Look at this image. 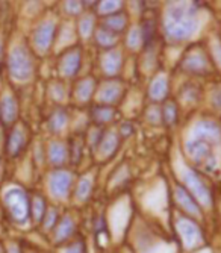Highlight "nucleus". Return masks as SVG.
I'll list each match as a JSON object with an SVG mask.
<instances>
[{
	"instance_id": "20e7f679",
	"label": "nucleus",
	"mask_w": 221,
	"mask_h": 253,
	"mask_svg": "<svg viewBox=\"0 0 221 253\" xmlns=\"http://www.w3.org/2000/svg\"><path fill=\"white\" fill-rule=\"evenodd\" d=\"M5 205L15 223L23 224L31 217V200L21 188H9L5 194Z\"/></svg>"
},
{
	"instance_id": "4be33fe9",
	"label": "nucleus",
	"mask_w": 221,
	"mask_h": 253,
	"mask_svg": "<svg viewBox=\"0 0 221 253\" xmlns=\"http://www.w3.org/2000/svg\"><path fill=\"white\" fill-rule=\"evenodd\" d=\"M103 28L110 31L115 35L124 32L126 28H127V15L123 14V12H115V14L106 15L105 20H103Z\"/></svg>"
},
{
	"instance_id": "ddd939ff",
	"label": "nucleus",
	"mask_w": 221,
	"mask_h": 253,
	"mask_svg": "<svg viewBox=\"0 0 221 253\" xmlns=\"http://www.w3.org/2000/svg\"><path fill=\"white\" fill-rule=\"evenodd\" d=\"M178 229H179V234L182 237V241L185 243L186 247H194L200 243L202 240V232H200V227H198L191 218H182L178 223Z\"/></svg>"
},
{
	"instance_id": "7ed1b4c3",
	"label": "nucleus",
	"mask_w": 221,
	"mask_h": 253,
	"mask_svg": "<svg viewBox=\"0 0 221 253\" xmlns=\"http://www.w3.org/2000/svg\"><path fill=\"white\" fill-rule=\"evenodd\" d=\"M215 144L200 140V138L192 136L191 140L186 141V153L194 161L197 167H200L206 171H212L217 169L218 159L214 153Z\"/></svg>"
},
{
	"instance_id": "c9c22d12",
	"label": "nucleus",
	"mask_w": 221,
	"mask_h": 253,
	"mask_svg": "<svg viewBox=\"0 0 221 253\" xmlns=\"http://www.w3.org/2000/svg\"><path fill=\"white\" fill-rule=\"evenodd\" d=\"M64 96H65V88L61 84H55L52 86V97L55 100H64Z\"/></svg>"
},
{
	"instance_id": "39448f33",
	"label": "nucleus",
	"mask_w": 221,
	"mask_h": 253,
	"mask_svg": "<svg viewBox=\"0 0 221 253\" xmlns=\"http://www.w3.org/2000/svg\"><path fill=\"white\" fill-rule=\"evenodd\" d=\"M182 176H184V182H185V188H188V191L192 194V197L197 202H200V205L203 206V208L211 206L212 205V194H211L209 187L206 185V182L202 180L200 176L191 169L184 170Z\"/></svg>"
},
{
	"instance_id": "c756f323",
	"label": "nucleus",
	"mask_w": 221,
	"mask_h": 253,
	"mask_svg": "<svg viewBox=\"0 0 221 253\" xmlns=\"http://www.w3.org/2000/svg\"><path fill=\"white\" fill-rule=\"evenodd\" d=\"M126 42H127V47H129V49H132V50L140 49L141 45L146 42V41H144V35H143L141 28H132V29L127 32Z\"/></svg>"
},
{
	"instance_id": "b1692460",
	"label": "nucleus",
	"mask_w": 221,
	"mask_h": 253,
	"mask_svg": "<svg viewBox=\"0 0 221 253\" xmlns=\"http://www.w3.org/2000/svg\"><path fill=\"white\" fill-rule=\"evenodd\" d=\"M77 32L82 38H90L96 32V18L91 14H83L80 15L77 21Z\"/></svg>"
},
{
	"instance_id": "9b49d317",
	"label": "nucleus",
	"mask_w": 221,
	"mask_h": 253,
	"mask_svg": "<svg viewBox=\"0 0 221 253\" xmlns=\"http://www.w3.org/2000/svg\"><path fill=\"white\" fill-rule=\"evenodd\" d=\"M184 70L194 75H206L209 72V59L202 50H191L182 61Z\"/></svg>"
},
{
	"instance_id": "4c0bfd02",
	"label": "nucleus",
	"mask_w": 221,
	"mask_h": 253,
	"mask_svg": "<svg viewBox=\"0 0 221 253\" xmlns=\"http://www.w3.org/2000/svg\"><path fill=\"white\" fill-rule=\"evenodd\" d=\"M82 2H83V6H93L99 3V0H82Z\"/></svg>"
},
{
	"instance_id": "4468645a",
	"label": "nucleus",
	"mask_w": 221,
	"mask_h": 253,
	"mask_svg": "<svg viewBox=\"0 0 221 253\" xmlns=\"http://www.w3.org/2000/svg\"><path fill=\"white\" fill-rule=\"evenodd\" d=\"M174 194H176V202L179 203V206L186 214H189L191 217H200L202 210L198 206V202L192 197V194L186 188L178 187L174 190Z\"/></svg>"
},
{
	"instance_id": "cd10ccee",
	"label": "nucleus",
	"mask_w": 221,
	"mask_h": 253,
	"mask_svg": "<svg viewBox=\"0 0 221 253\" xmlns=\"http://www.w3.org/2000/svg\"><path fill=\"white\" fill-rule=\"evenodd\" d=\"M123 8V0H99L97 12L103 17L120 12Z\"/></svg>"
},
{
	"instance_id": "5701e85b",
	"label": "nucleus",
	"mask_w": 221,
	"mask_h": 253,
	"mask_svg": "<svg viewBox=\"0 0 221 253\" xmlns=\"http://www.w3.org/2000/svg\"><path fill=\"white\" fill-rule=\"evenodd\" d=\"M94 37H96V42L99 47L105 49V50H110V49H115L117 45V41H118V35L112 34L110 31L105 29L103 26L96 29L94 32Z\"/></svg>"
},
{
	"instance_id": "473e14b6",
	"label": "nucleus",
	"mask_w": 221,
	"mask_h": 253,
	"mask_svg": "<svg viewBox=\"0 0 221 253\" xmlns=\"http://www.w3.org/2000/svg\"><path fill=\"white\" fill-rule=\"evenodd\" d=\"M42 223H44V227L47 229H53L58 223V211L56 210H47L46 215L42 218Z\"/></svg>"
},
{
	"instance_id": "423d86ee",
	"label": "nucleus",
	"mask_w": 221,
	"mask_h": 253,
	"mask_svg": "<svg viewBox=\"0 0 221 253\" xmlns=\"http://www.w3.org/2000/svg\"><path fill=\"white\" fill-rule=\"evenodd\" d=\"M56 38V23L52 20H46L39 23L32 34V45L34 50L39 55L47 53Z\"/></svg>"
},
{
	"instance_id": "393cba45",
	"label": "nucleus",
	"mask_w": 221,
	"mask_h": 253,
	"mask_svg": "<svg viewBox=\"0 0 221 253\" xmlns=\"http://www.w3.org/2000/svg\"><path fill=\"white\" fill-rule=\"evenodd\" d=\"M91 117L97 125H106L109 122H112L115 117V109L112 106H108V105H100L96 106L91 112Z\"/></svg>"
},
{
	"instance_id": "e433bc0d",
	"label": "nucleus",
	"mask_w": 221,
	"mask_h": 253,
	"mask_svg": "<svg viewBox=\"0 0 221 253\" xmlns=\"http://www.w3.org/2000/svg\"><path fill=\"white\" fill-rule=\"evenodd\" d=\"M212 102L215 105V108L221 109V89L214 91V96H212Z\"/></svg>"
},
{
	"instance_id": "aec40b11",
	"label": "nucleus",
	"mask_w": 221,
	"mask_h": 253,
	"mask_svg": "<svg viewBox=\"0 0 221 253\" xmlns=\"http://www.w3.org/2000/svg\"><path fill=\"white\" fill-rule=\"evenodd\" d=\"M74 229H76V224H74V220L70 215H65L62 220H59L56 223V226H55V240H56V243L69 241L74 234Z\"/></svg>"
},
{
	"instance_id": "ea45409f",
	"label": "nucleus",
	"mask_w": 221,
	"mask_h": 253,
	"mask_svg": "<svg viewBox=\"0 0 221 253\" xmlns=\"http://www.w3.org/2000/svg\"><path fill=\"white\" fill-rule=\"evenodd\" d=\"M3 56V41H2V37H0V59Z\"/></svg>"
},
{
	"instance_id": "a878e982",
	"label": "nucleus",
	"mask_w": 221,
	"mask_h": 253,
	"mask_svg": "<svg viewBox=\"0 0 221 253\" xmlns=\"http://www.w3.org/2000/svg\"><path fill=\"white\" fill-rule=\"evenodd\" d=\"M67 125H69V114L64 109H56L52 112V116L49 119V127L52 132L59 133L67 127Z\"/></svg>"
},
{
	"instance_id": "2f4dec72",
	"label": "nucleus",
	"mask_w": 221,
	"mask_h": 253,
	"mask_svg": "<svg viewBox=\"0 0 221 253\" xmlns=\"http://www.w3.org/2000/svg\"><path fill=\"white\" fill-rule=\"evenodd\" d=\"M83 8L82 0H65L64 2V11L69 15H80Z\"/></svg>"
},
{
	"instance_id": "c85d7f7f",
	"label": "nucleus",
	"mask_w": 221,
	"mask_h": 253,
	"mask_svg": "<svg viewBox=\"0 0 221 253\" xmlns=\"http://www.w3.org/2000/svg\"><path fill=\"white\" fill-rule=\"evenodd\" d=\"M47 212V208H46V202H44L42 197L39 196H35L32 200H31V215L35 221H42L44 215Z\"/></svg>"
},
{
	"instance_id": "6e6552de",
	"label": "nucleus",
	"mask_w": 221,
	"mask_h": 253,
	"mask_svg": "<svg viewBox=\"0 0 221 253\" xmlns=\"http://www.w3.org/2000/svg\"><path fill=\"white\" fill-rule=\"evenodd\" d=\"M82 67V52L79 49H70L65 52L58 64V70L64 78H74Z\"/></svg>"
},
{
	"instance_id": "dca6fc26",
	"label": "nucleus",
	"mask_w": 221,
	"mask_h": 253,
	"mask_svg": "<svg viewBox=\"0 0 221 253\" xmlns=\"http://www.w3.org/2000/svg\"><path fill=\"white\" fill-rule=\"evenodd\" d=\"M18 116V105L12 96H3L0 99V122L5 126L12 125Z\"/></svg>"
},
{
	"instance_id": "a211bd4d",
	"label": "nucleus",
	"mask_w": 221,
	"mask_h": 253,
	"mask_svg": "<svg viewBox=\"0 0 221 253\" xmlns=\"http://www.w3.org/2000/svg\"><path fill=\"white\" fill-rule=\"evenodd\" d=\"M49 163L55 167H62L69 159V147L61 141H52L47 149Z\"/></svg>"
},
{
	"instance_id": "f704fd0d",
	"label": "nucleus",
	"mask_w": 221,
	"mask_h": 253,
	"mask_svg": "<svg viewBox=\"0 0 221 253\" xmlns=\"http://www.w3.org/2000/svg\"><path fill=\"white\" fill-rule=\"evenodd\" d=\"M62 253H86L85 244H83L82 240L74 241V243H72V244H69L67 247H65V249L62 250Z\"/></svg>"
},
{
	"instance_id": "6ab92c4d",
	"label": "nucleus",
	"mask_w": 221,
	"mask_h": 253,
	"mask_svg": "<svg viewBox=\"0 0 221 253\" xmlns=\"http://www.w3.org/2000/svg\"><path fill=\"white\" fill-rule=\"evenodd\" d=\"M96 93V81L93 78H85L80 79L74 86V99L79 103L90 102L93 94Z\"/></svg>"
},
{
	"instance_id": "f3484780",
	"label": "nucleus",
	"mask_w": 221,
	"mask_h": 253,
	"mask_svg": "<svg viewBox=\"0 0 221 253\" xmlns=\"http://www.w3.org/2000/svg\"><path fill=\"white\" fill-rule=\"evenodd\" d=\"M25 146H26V132L17 126L12 129V132L8 136L6 152L9 156H18L21 152H23Z\"/></svg>"
},
{
	"instance_id": "a19ab883",
	"label": "nucleus",
	"mask_w": 221,
	"mask_h": 253,
	"mask_svg": "<svg viewBox=\"0 0 221 253\" xmlns=\"http://www.w3.org/2000/svg\"><path fill=\"white\" fill-rule=\"evenodd\" d=\"M0 253H5V250H3V247H2V246H0Z\"/></svg>"
},
{
	"instance_id": "f03ea898",
	"label": "nucleus",
	"mask_w": 221,
	"mask_h": 253,
	"mask_svg": "<svg viewBox=\"0 0 221 253\" xmlns=\"http://www.w3.org/2000/svg\"><path fill=\"white\" fill-rule=\"evenodd\" d=\"M9 75L20 82L29 81L35 72V62L31 50L26 45H15L8 58Z\"/></svg>"
},
{
	"instance_id": "f257e3e1",
	"label": "nucleus",
	"mask_w": 221,
	"mask_h": 253,
	"mask_svg": "<svg viewBox=\"0 0 221 253\" xmlns=\"http://www.w3.org/2000/svg\"><path fill=\"white\" fill-rule=\"evenodd\" d=\"M162 23L168 40L186 41L200 28V9L191 0H171L165 8Z\"/></svg>"
},
{
	"instance_id": "9d476101",
	"label": "nucleus",
	"mask_w": 221,
	"mask_h": 253,
	"mask_svg": "<svg viewBox=\"0 0 221 253\" xmlns=\"http://www.w3.org/2000/svg\"><path fill=\"white\" fill-rule=\"evenodd\" d=\"M192 136L200 138V140L209 141L215 146L221 143V127L218 123L212 120H202L198 122L192 129Z\"/></svg>"
},
{
	"instance_id": "7c9ffc66",
	"label": "nucleus",
	"mask_w": 221,
	"mask_h": 253,
	"mask_svg": "<svg viewBox=\"0 0 221 253\" xmlns=\"http://www.w3.org/2000/svg\"><path fill=\"white\" fill-rule=\"evenodd\" d=\"M161 114H162V123L173 126L176 122H178V108L173 102H168L164 105V108H161Z\"/></svg>"
},
{
	"instance_id": "58836bf2",
	"label": "nucleus",
	"mask_w": 221,
	"mask_h": 253,
	"mask_svg": "<svg viewBox=\"0 0 221 253\" xmlns=\"http://www.w3.org/2000/svg\"><path fill=\"white\" fill-rule=\"evenodd\" d=\"M8 253H21V252H20V249H18L17 246H12V247L9 249V252H8Z\"/></svg>"
},
{
	"instance_id": "412c9836",
	"label": "nucleus",
	"mask_w": 221,
	"mask_h": 253,
	"mask_svg": "<svg viewBox=\"0 0 221 253\" xmlns=\"http://www.w3.org/2000/svg\"><path fill=\"white\" fill-rule=\"evenodd\" d=\"M168 96V79L164 75L156 76L148 88V97L154 102H162Z\"/></svg>"
},
{
	"instance_id": "f8f14e48",
	"label": "nucleus",
	"mask_w": 221,
	"mask_h": 253,
	"mask_svg": "<svg viewBox=\"0 0 221 253\" xmlns=\"http://www.w3.org/2000/svg\"><path fill=\"white\" fill-rule=\"evenodd\" d=\"M120 147V135L118 132L115 130H106L103 132L100 141L96 147L97 153H99V158L102 159H109L110 156H112L117 149Z\"/></svg>"
},
{
	"instance_id": "2eb2a0df",
	"label": "nucleus",
	"mask_w": 221,
	"mask_h": 253,
	"mask_svg": "<svg viewBox=\"0 0 221 253\" xmlns=\"http://www.w3.org/2000/svg\"><path fill=\"white\" fill-rule=\"evenodd\" d=\"M123 67V55L118 49L108 50L102 58V68L106 76H117Z\"/></svg>"
},
{
	"instance_id": "bb28decb",
	"label": "nucleus",
	"mask_w": 221,
	"mask_h": 253,
	"mask_svg": "<svg viewBox=\"0 0 221 253\" xmlns=\"http://www.w3.org/2000/svg\"><path fill=\"white\" fill-rule=\"evenodd\" d=\"M91 191H93V179L90 176H83L76 185L74 197L79 202H86L91 196Z\"/></svg>"
},
{
	"instance_id": "0eeeda50",
	"label": "nucleus",
	"mask_w": 221,
	"mask_h": 253,
	"mask_svg": "<svg viewBox=\"0 0 221 253\" xmlns=\"http://www.w3.org/2000/svg\"><path fill=\"white\" fill-rule=\"evenodd\" d=\"M73 187V174L67 170H55L49 179V190L53 197L64 200L67 199Z\"/></svg>"
},
{
	"instance_id": "1a4fd4ad",
	"label": "nucleus",
	"mask_w": 221,
	"mask_h": 253,
	"mask_svg": "<svg viewBox=\"0 0 221 253\" xmlns=\"http://www.w3.org/2000/svg\"><path fill=\"white\" fill-rule=\"evenodd\" d=\"M121 97H123V85L120 82H114V81L102 84L96 93L97 102L102 105H108V106H112V105L118 103Z\"/></svg>"
},
{
	"instance_id": "72a5a7b5",
	"label": "nucleus",
	"mask_w": 221,
	"mask_h": 253,
	"mask_svg": "<svg viewBox=\"0 0 221 253\" xmlns=\"http://www.w3.org/2000/svg\"><path fill=\"white\" fill-rule=\"evenodd\" d=\"M147 120L151 125H159L162 123V114H161V108L158 106H151L147 112Z\"/></svg>"
}]
</instances>
